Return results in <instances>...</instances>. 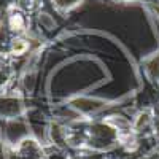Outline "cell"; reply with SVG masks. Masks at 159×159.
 Masks as SVG:
<instances>
[{"label": "cell", "instance_id": "obj_2", "mask_svg": "<svg viewBox=\"0 0 159 159\" xmlns=\"http://www.w3.org/2000/svg\"><path fill=\"white\" fill-rule=\"evenodd\" d=\"M80 2H81V0H54V3L62 10H70L75 5H78Z\"/></svg>", "mask_w": 159, "mask_h": 159}, {"label": "cell", "instance_id": "obj_1", "mask_svg": "<svg viewBox=\"0 0 159 159\" xmlns=\"http://www.w3.org/2000/svg\"><path fill=\"white\" fill-rule=\"evenodd\" d=\"M10 27L13 30H22L24 29V19L21 15H11L10 16Z\"/></svg>", "mask_w": 159, "mask_h": 159}]
</instances>
